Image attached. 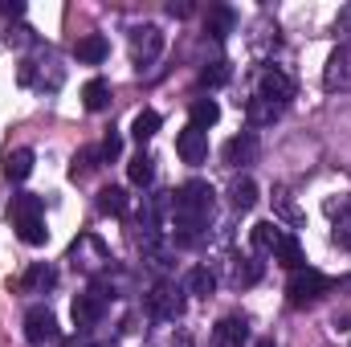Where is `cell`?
I'll use <instances>...</instances> for the list:
<instances>
[{"label":"cell","mask_w":351,"mask_h":347,"mask_svg":"<svg viewBox=\"0 0 351 347\" xmlns=\"http://www.w3.org/2000/svg\"><path fill=\"white\" fill-rule=\"evenodd\" d=\"M213 290H217V278H213V270L196 265V270L188 274V294H196V298H208Z\"/></svg>","instance_id":"cell-26"},{"label":"cell","mask_w":351,"mask_h":347,"mask_svg":"<svg viewBox=\"0 0 351 347\" xmlns=\"http://www.w3.org/2000/svg\"><path fill=\"white\" fill-rule=\"evenodd\" d=\"M258 98L274 102V106H286V102L294 98L290 74H282V70H262V78H258Z\"/></svg>","instance_id":"cell-8"},{"label":"cell","mask_w":351,"mask_h":347,"mask_svg":"<svg viewBox=\"0 0 351 347\" xmlns=\"http://www.w3.org/2000/svg\"><path fill=\"white\" fill-rule=\"evenodd\" d=\"M53 282H58V270H53V265H45V261H33V265L25 270V278H21V290L37 294V290H49Z\"/></svg>","instance_id":"cell-14"},{"label":"cell","mask_w":351,"mask_h":347,"mask_svg":"<svg viewBox=\"0 0 351 347\" xmlns=\"http://www.w3.org/2000/svg\"><path fill=\"white\" fill-rule=\"evenodd\" d=\"M323 86L331 90V94H348L351 90V45H339V49L327 58V66H323Z\"/></svg>","instance_id":"cell-7"},{"label":"cell","mask_w":351,"mask_h":347,"mask_svg":"<svg viewBox=\"0 0 351 347\" xmlns=\"http://www.w3.org/2000/svg\"><path fill=\"white\" fill-rule=\"evenodd\" d=\"M0 12H4V16H25V4H21V0H4Z\"/></svg>","instance_id":"cell-34"},{"label":"cell","mask_w":351,"mask_h":347,"mask_svg":"<svg viewBox=\"0 0 351 347\" xmlns=\"http://www.w3.org/2000/svg\"><path fill=\"white\" fill-rule=\"evenodd\" d=\"M98 156H102V160H106V164H114V160H119V156H123V135H119V131H114V127H110V131H106V139H102V147H98Z\"/></svg>","instance_id":"cell-30"},{"label":"cell","mask_w":351,"mask_h":347,"mask_svg":"<svg viewBox=\"0 0 351 347\" xmlns=\"http://www.w3.org/2000/svg\"><path fill=\"white\" fill-rule=\"evenodd\" d=\"M62 347H90V344H86V339H66Z\"/></svg>","instance_id":"cell-37"},{"label":"cell","mask_w":351,"mask_h":347,"mask_svg":"<svg viewBox=\"0 0 351 347\" xmlns=\"http://www.w3.org/2000/svg\"><path fill=\"white\" fill-rule=\"evenodd\" d=\"M225 164L229 168H241V164H254V156H258V139H254V131H241V135H233L229 143H225Z\"/></svg>","instance_id":"cell-12"},{"label":"cell","mask_w":351,"mask_h":347,"mask_svg":"<svg viewBox=\"0 0 351 347\" xmlns=\"http://www.w3.org/2000/svg\"><path fill=\"white\" fill-rule=\"evenodd\" d=\"M327 290H331V278H323V274L311 270V265H298V270L290 274V282H286L290 307H311V302H319Z\"/></svg>","instance_id":"cell-3"},{"label":"cell","mask_w":351,"mask_h":347,"mask_svg":"<svg viewBox=\"0 0 351 347\" xmlns=\"http://www.w3.org/2000/svg\"><path fill=\"white\" fill-rule=\"evenodd\" d=\"M245 115H250V123H254V127H265V123H274V119L282 115V106H274V102H265V98L254 94V98L245 102Z\"/></svg>","instance_id":"cell-21"},{"label":"cell","mask_w":351,"mask_h":347,"mask_svg":"<svg viewBox=\"0 0 351 347\" xmlns=\"http://www.w3.org/2000/svg\"><path fill=\"white\" fill-rule=\"evenodd\" d=\"M25 339L33 347H45V344H58L62 339L58 319H53L49 307H29V315H25Z\"/></svg>","instance_id":"cell-5"},{"label":"cell","mask_w":351,"mask_h":347,"mask_svg":"<svg viewBox=\"0 0 351 347\" xmlns=\"http://www.w3.org/2000/svg\"><path fill=\"white\" fill-rule=\"evenodd\" d=\"M213 184L204 180H188L172 192V229H176V241L180 246H192L200 237V229L208 225L213 217Z\"/></svg>","instance_id":"cell-1"},{"label":"cell","mask_w":351,"mask_h":347,"mask_svg":"<svg viewBox=\"0 0 351 347\" xmlns=\"http://www.w3.org/2000/svg\"><path fill=\"white\" fill-rule=\"evenodd\" d=\"M102 311H106V298L98 294V290H86V294H78L74 298V327H94L98 319H102Z\"/></svg>","instance_id":"cell-11"},{"label":"cell","mask_w":351,"mask_h":347,"mask_svg":"<svg viewBox=\"0 0 351 347\" xmlns=\"http://www.w3.org/2000/svg\"><path fill=\"white\" fill-rule=\"evenodd\" d=\"M70 261H74V270H82V274H98V270H106L110 265V250L98 241V237H78L74 246H70Z\"/></svg>","instance_id":"cell-4"},{"label":"cell","mask_w":351,"mask_h":347,"mask_svg":"<svg viewBox=\"0 0 351 347\" xmlns=\"http://www.w3.org/2000/svg\"><path fill=\"white\" fill-rule=\"evenodd\" d=\"M29 41H33V29H25V25L8 29V45H29Z\"/></svg>","instance_id":"cell-33"},{"label":"cell","mask_w":351,"mask_h":347,"mask_svg":"<svg viewBox=\"0 0 351 347\" xmlns=\"http://www.w3.org/2000/svg\"><path fill=\"white\" fill-rule=\"evenodd\" d=\"M8 213H12V229H16V237L25 246H45L49 229H45V200L41 196L21 192V196H12V208Z\"/></svg>","instance_id":"cell-2"},{"label":"cell","mask_w":351,"mask_h":347,"mask_svg":"<svg viewBox=\"0 0 351 347\" xmlns=\"http://www.w3.org/2000/svg\"><path fill=\"white\" fill-rule=\"evenodd\" d=\"M274 258H278L286 270H290V274H294V270L302 265V246H298V237H294V233H282V241H278Z\"/></svg>","instance_id":"cell-19"},{"label":"cell","mask_w":351,"mask_h":347,"mask_svg":"<svg viewBox=\"0 0 351 347\" xmlns=\"http://www.w3.org/2000/svg\"><path fill=\"white\" fill-rule=\"evenodd\" d=\"M335 29H339V33H351V4L343 8V12H339V21H335Z\"/></svg>","instance_id":"cell-36"},{"label":"cell","mask_w":351,"mask_h":347,"mask_svg":"<svg viewBox=\"0 0 351 347\" xmlns=\"http://www.w3.org/2000/svg\"><path fill=\"white\" fill-rule=\"evenodd\" d=\"M233 21H237V16H233V8L217 4V8H208V21H204V29H208V33H213V37L221 41V37H225V33L233 29Z\"/></svg>","instance_id":"cell-23"},{"label":"cell","mask_w":351,"mask_h":347,"mask_svg":"<svg viewBox=\"0 0 351 347\" xmlns=\"http://www.w3.org/2000/svg\"><path fill=\"white\" fill-rule=\"evenodd\" d=\"M29 172H33V152H29V147L8 152V160H4V176H8L12 184H21V180H29Z\"/></svg>","instance_id":"cell-17"},{"label":"cell","mask_w":351,"mask_h":347,"mask_svg":"<svg viewBox=\"0 0 351 347\" xmlns=\"http://www.w3.org/2000/svg\"><path fill=\"white\" fill-rule=\"evenodd\" d=\"M98 208H102L106 217H123V213H127V192L114 188V184L102 188V192H98Z\"/></svg>","instance_id":"cell-25"},{"label":"cell","mask_w":351,"mask_h":347,"mask_svg":"<svg viewBox=\"0 0 351 347\" xmlns=\"http://www.w3.org/2000/svg\"><path fill=\"white\" fill-rule=\"evenodd\" d=\"M250 241H254V250H258V254H274V250H278V241H282V229H278L274 221H258V225H254V233H250Z\"/></svg>","instance_id":"cell-18"},{"label":"cell","mask_w":351,"mask_h":347,"mask_svg":"<svg viewBox=\"0 0 351 347\" xmlns=\"http://www.w3.org/2000/svg\"><path fill=\"white\" fill-rule=\"evenodd\" d=\"M127 180H131V184H139V188H147V184L156 180V160H152L147 152H139V156L127 164Z\"/></svg>","instance_id":"cell-20"},{"label":"cell","mask_w":351,"mask_h":347,"mask_svg":"<svg viewBox=\"0 0 351 347\" xmlns=\"http://www.w3.org/2000/svg\"><path fill=\"white\" fill-rule=\"evenodd\" d=\"M217 119H221V106H217L213 98H196V102H192V127H196V131L213 127Z\"/></svg>","instance_id":"cell-24"},{"label":"cell","mask_w":351,"mask_h":347,"mask_svg":"<svg viewBox=\"0 0 351 347\" xmlns=\"http://www.w3.org/2000/svg\"><path fill=\"white\" fill-rule=\"evenodd\" d=\"M258 347H274V339H262V344H258Z\"/></svg>","instance_id":"cell-38"},{"label":"cell","mask_w":351,"mask_h":347,"mask_svg":"<svg viewBox=\"0 0 351 347\" xmlns=\"http://www.w3.org/2000/svg\"><path fill=\"white\" fill-rule=\"evenodd\" d=\"M74 53H78V62H86V66H98V62H106L110 45H106V37H102V33H86V37L74 45Z\"/></svg>","instance_id":"cell-15"},{"label":"cell","mask_w":351,"mask_h":347,"mask_svg":"<svg viewBox=\"0 0 351 347\" xmlns=\"http://www.w3.org/2000/svg\"><path fill=\"white\" fill-rule=\"evenodd\" d=\"M82 102H86V110H102L110 102V82L106 78H90L82 86Z\"/></svg>","instance_id":"cell-22"},{"label":"cell","mask_w":351,"mask_h":347,"mask_svg":"<svg viewBox=\"0 0 351 347\" xmlns=\"http://www.w3.org/2000/svg\"><path fill=\"white\" fill-rule=\"evenodd\" d=\"M176 152H180L184 164H204V156H208V135L188 123V127L176 135Z\"/></svg>","instance_id":"cell-9"},{"label":"cell","mask_w":351,"mask_h":347,"mask_svg":"<svg viewBox=\"0 0 351 347\" xmlns=\"http://www.w3.org/2000/svg\"><path fill=\"white\" fill-rule=\"evenodd\" d=\"M229 200H233V208H237V213H250V208L258 204V184H254L250 176H237V180H233V188H229Z\"/></svg>","instance_id":"cell-16"},{"label":"cell","mask_w":351,"mask_h":347,"mask_svg":"<svg viewBox=\"0 0 351 347\" xmlns=\"http://www.w3.org/2000/svg\"><path fill=\"white\" fill-rule=\"evenodd\" d=\"M156 131H160V115H156V110H139L135 123H131V135H135L139 143H147Z\"/></svg>","instance_id":"cell-27"},{"label":"cell","mask_w":351,"mask_h":347,"mask_svg":"<svg viewBox=\"0 0 351 347\" xmlns=\"http://www.w3.org/2000/svg\"><path fill=\"white\" fill-rule=\"evenodd\" d=\"M335 241H339L343 250H351V204H343L339 217H335Z\"/></svg>","instance_id":"cell-31"},{"label":"cell","mask_w":351,"mask_h":347,"mask_svg":"<svg viewBox=\"0 0 351 347\" xmlns=\"http://www.w3.org/2000/svg\"><path fill=\"white\" fill-rule=\"evenodd\" d=\"M229 82V62H213L200 70V86H225Z\"/></svg>","instance_id":"cell-28"},{"label":"cell","mask_w":351,"mask_h":347,"mask_svg":"<svg viewBox=\"0 0 351 347\" xmlns=\"http://www.w3.org/2000/svg\"><path fill=\"white\" fill-rule=\"evenodd\" d=\"M147 307H152L156 319H176V315H180V290H176L172 282H160V286L147 294Z\"/></svg>","instance_id":"cell-13"},{"label":"cell","mask_w":351,"mask_h":347,"mask_svg":"<svg viewBox=\"0 0 351 347\" xmlns=\"http://www.w3.org/2000/svg\"><path fill=\"white\" fill-rule=\"evenodd\" d=\"M245 344H250V323L245 319L229 315L213 327V347H245Z\"/></svg>","instance_id":"cell-10"},{"label":"cell","mask_w":351,"mask_h":347,"mask_svg":"<svg viewBox=\"0 0 351 347\" xmlns=\"http://www.w3.org/2000/svg\"><path fill=\"white\" fill-rule=\"evenodd\" d=\"M160 53H164V33H160L156 25H139V29H131V58H135L139 70H147Z\"/></svg>","instance_id":"cell-6"},{"label":"cell","mask_w":351,"mask_h":347,"mask_svg":"<svg viewBox=\"0 0 351 347\" xmlns=\"http://www.w3.org/2000/svg\"><path fill=\"white\" fill-rule=\"evenodd\" d=\"M98 160H102L98 152H78V156H74V164H70V176H74V180L90 176L94 168H98Z\"/></svg>","instance_id":"cell-29"},{"label":"cell","mask_w":351,"mask_h":347,"mask_svg":"<svg viewBox=\"0 0 351 347\" xmlns=\"http://www.w3.org/2000/svg\"><path fill=\"white\" fill-rule=\"evenodd\" d=\"M168 12H172V16H192V4H188V0H172Z\"/></svg>","instance_id":"cell-35"},{"label":"cell","mask_w":351,"mask_h":347,"mask_svg":"<svg viewBox=\"0 0 351 347\" xmlns=\"http://www.w3.org/2000/svg\"><path fill=\"white\" fill-rule=\"evenodd\" d=\"M258 278H262V261L258 258H245V265H237V282L241 286H254Z\"/></svg>","instance_id":"cell-32"}]
</instances>
